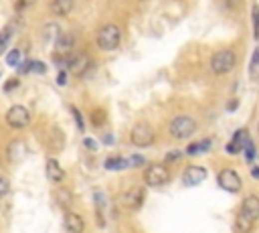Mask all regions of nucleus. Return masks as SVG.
<instances>
[{
  "label": "nucleus",
  "mask_w": 259,
  "mask_h": 233,
  "mask_svg": "<svg viewBox=\"0 0 259 233\" xmlns=\"http://www.w3.org/2000/svg\"><path fill=\"white\" fill-rule=\"evenodd\" d=\"M257 219H259V197L249 195L241 203V211L235 219V231L237 233H249Z\"/></svg>",
  "instance_id": "1"
},
{
  "label": "nucleus",
  "mask_w": 259,
  "mask_h": 233,
  "mask_svg": "<svg viewBox=\"0 0 259 233\" xmlns=\"http://www.w3.org/2000/svg\"><path fill=\"white\" fill-rule=\"evenodd\" d=\"M237 65V55L231 51V49H221L213 55L211 59V69L215 75H225L233 71V67Z\"/></svg>",
  "instance_id": "2"
},
{
  "label": "nucleus",
  "mask_w": 259,
  "mask_h": 233,
  "mask_svg": "<svg viewBox=\"0 0 259 233\" xmlns=\"http://www.w3.org/2000/svg\"><path fill=\"white\" fill-rule=\"evenodd\" d=\"M120 41H122V33L116 24H104L97 33V47L102 51H114L120 47Z\"/></svg>",
  "instance_id": "3"
},
{
  "label": "nucleus",
  "mask_w": 259,
  "mask_h": 233,
  "mask_svg": "<svg viewBox=\"0 0 259 233\" xmlns=\"http://www.w3.org/2000/svg\"><path fill=\"white\" fill-rule=\"evenodd\" d=\"M194 132H197V122L188 116H178L170 122V136L176 138V140H184V138H190Z\"/></svg>",
  "instance_id": "4"
},
{
  "label": "nucleus",
  "mask_w": 259,
  "mask_h": 233,
  "mask_svg": "<svg viewBox=\"0 0 259 233\" xmlns=\"http://www.w3.org/2000/svg\"><path fill=\"white\" fill-rule=\"evenodd\" d=\"M170 181V172L164 164H150L144 172V183L148 187H162Z\"/></svg>",
  "instance_id": "5"
},
{
  "label": "nucleus",
  "mask_w": 259,
  "mask_h": 233,
  "mask_svg": "<svg viewBox=\"0 0 259 233\" xmlns=\"http://www.w3.org/2000/svg\"><path fill=\"white\" fill-rule=\"evenodd\" d=\"M156 140V134L152 130L150 124L146 122H138L134 128H132V144L134 146H140V148H146Z\"/></svg>",
  "instance_id": "6"
},
{
  "label": "nucleus",
  "mask_w": 259,
  "mask_h": 233,
  "mask_svg": "<svg viewBox=\"0 0 259 233\" xmlns=\"http://www.w3.org/2000/svg\"><path fill=\"white\" fill-rule=\"evenodd\" d=\"M217 183H219L221 189L229 191V193H239L241 187H243L241 177L237 174V170H233V168H225V170H221L219 177H217Z\"/></svg>",
  "instance_id": "7"
},
{
  "label": "nucleus",
  "mask_w": 259,
  "mask_h": 233,
  "mask_svg": "<svg viewBox=\"0 0 259 233\" xmlns=\"http://www.w3.org/2000/svg\"><path fill=\"white\" fill-rule=\"evenodd\" d=\"M30 122V112L24 108V106H12L8 112H6V124L10 128H26Z\"/></svg>",
  "instance_id": "8"
},
{
  "label": "nucleus",
  "mask_w": 259,
  "mask_h": 233,
  "mask_svg": "<svg viewBox=\"0 0 259 233\" xmlns=\"http://www.w3.org/2000/svg\"><path fill=\"white\" fill-rule=\"evenodd\" d=\"M144 199H146V191L140 189V187H132V189H128L122 195L120 203H122L126 209H130V211H138L144 205Z\"/></svg>",
  "instance_id": "9"
},
{
  "label": "nucleus",
  "mask_w": 259,
  "mask_h": 233,
  "mask_svg": "<svg viewBox=\"0 0 259 233\" xmlns=\"http://www.w3.org/2000/svg\"><path fill=\"white\" fill-rule=\"evenodd\" d=\"M207 179V170L203 166H188L182 174V183L186 187H197Z\"/></svg>",
  "instance_id": "10"
},
{
  "label": "nucleus",
  "mask_w": 259,
  "mask_h": 233,
  "mask_svg": "<svg viewBox=\"0 0 259 233\" xmlns=\"http://www.w3.org/2000/svg\"><path fill=\"white\" fill-rule=\"evenodd\" d=\"M67 65H69V71H71L73 75H83V73L89 69L91 59H89L87 53H79V55L71 57V59L67 61Z\"/></svg>",
  "instance_id": "11"
},
{
  "label": "nucleus",
  "mask_w": 259,
  "mask_h": 233,
  "mask_svg": "<svg viewBox=\"0 0 259 233\" xmlns=\"http://www.w3.org/2000/svg\"><path fill=\"white\" fill-rule=\"evenodd\" d=\"M65 229H67L69 233H83V229H85L83 217L77 215V213H67L65 215Z\"/></svg>",
  "instance_id": "12"
},
{
  "label": "nucleus",
  "mask_w": 259,
  "mask_h": 233,
  "mask_svg": "<svg viewBox=\"0 0 259 233\" xmlns=\"http://www.w3.org/2000/svg\"><path fill=\"white\" fill-rule=\"evenodd\" d=\"M45 168H47V179H49L51 183H61V181L65 179V170L61 168V164H59L55 158H49Z\"/></svg>",
  "instance_id": "13"
},
{
  "label": "nucleus",
  "mask_w": 259,
  "mask_h": 233,
  "mask_svg": "<svg viewBox=\"0 0 259 233\" xmlns=\"http://www.w3.org/2000/svg\"><path fill=\"white\" fill-rule=\"evenodd\" d=\"M75 6V0H51V10L57 16H67Z\"/></svg>",
  "instance_id": "14"
},
{
  "label": "nucleus",
  "mask_w": 259,
  "mask_h": 233,
  "mask_svg": "<svg viewBox=\"0 0 259 233\" xmlns=\"http://www.w3.org/2000/svg\"><path fill=\"white\" fill-rule=\"evenodd\" d=\"M55 43H57V53L67 55V53L73 49V45H75V37H73L71 33H63Z\"/></svg>",
  "instance_id": "15"
},
{
  "label": "nucleus",
  "mask_w": 259,
  "mask_h": 233,
  "mask_svg": "<svg viewBox=\"0 0 259 233\" xmlns=\"http://www.w3.org/2000/svg\"><path fill=\"white\" fill-rule=\"evenodd\" d=\"M24 152H26V148H24V142H22V140H12V142H10V146H8V156H10V160L22 158Z\"/></svg>",
  "instance_id": "16"
},
{
  "label": "nucleus",
  "mask_w": 259,
  "mask_h": 233,
  "mask_svg": "<svg viewBox=\"0 0 259 233\" xmlns=\"http://www.w3.org/2000/svg\"><path fill=\"white\" fill-rule=\"evenodd\" d=\"M106 168H108V170L128 168V158H124V156H110V158L106 160Z\"/></svg>",
  "instance_id": "17"
},
{
  "label": "nucleus",
  "mask_w": 259,
  "mask_h": 233,
  "mask_svg": "<svg viewBox=\"0 0 259 233\" xmlns=\"http://www.w3.org/2000/svg\"><path fill=\"white\" fill-rule=\"evenodd\" d=\"M211 148V140H203V142H197V144H190V146L186 148V154L194 156V154H199V152H205Z\"/></svg>",
  "instance_id": "18"
},
{
  "label": "nucleus",
  "mask_w": 259,
  "mask_h": 233,
  "mask_svg": "<svg viewBox=\"0 0 259 233\" xmlns=\"http://www.w3.org/2000/svg\"><path fill=\"white\" fill-rule=\"evenodd\" d=\"M22 71H32V73L43 75V73L47 71V67H45L41 61H28L26 65H22Z\"/></svg>",
  "instance_id": "19"
},
{
  "label": "nucleus",
  "mask_w": 259,
  "mask_h": 233,
  "mask_svg": "<svg viewBox=\"0 0 259 233\" xmlns=\"http://www.w3.org/2000/svg\"><path fill=\"white\" fill-rule=\"evenodd\" d=\"M10 35H12V24H8L2 33H0V53H4V49H6V45H8V39H10Z\"/></svg>",
  "instance_id": "20"
},
{
  "label": "nucleus",
  "mask_w": 259,
  "mask_h": 233,
  "mask_svg": "<svg viewBox=\"0 0 259 233\" xmlns=\"http://www.w3.org/2000/svg\"><path fill=\"white\" fill-rule=\"evenodd\" d=\"M91 122H93L95 128L102 126V124L106 122V112H104V110H93V114H91Z\"/></svg>",
  "instance_id": "21"
},
{
  "label": "nucleus",
  "mask_w": 259,
  "mask_h": 233,
  "mask_svg": "<svg viewBox=\"0 0 259 233\" xmlns=\"http://www.w3.org/2000/svg\"><path fill=\"white\" fill-rule=\"evenodd\" d=\"M6 63H8L10 67H18V65H20V51H18V49H12V51L8 53Z\"/></svg>",
  "instance_id": "22"
},
{
  "label": "nucleus",
  "mask_w": 259,
  "mask_h": 233,
  "mask_svg": "<svg viewBox=\"0 0 259 233\" xmlns=\"http://www.w3.org/2000/svg\"><path fill=\"white\" fill-rule=\"evenodd\" d=\"M55 197H57V201H59V205H63V207H69V203H71V195H69L67 191L59 189Z\"/></svg>",
  "instance_id": "23"
},
{
  "label": "nucleus",
  "mask_w": 259,
  "mask_h": 233,
  "mask_svg": "<svg viewBox=\"0 0 259 233\" xmlns=\"http://www.w3.org/2000/svg\"><path fill=\"white\" fill-rule=\"evenodd\" d=\"M146 162V158L144 156H140V154H134V156H130L128 158V168H136V166H142Z\"/></svg>",
  "instance_id": "24"
},
{
  "label": "nucleus",
  "mask_w": 259,
  "mask_h": 233,
  "mask_svg": "<svg viewBox=\"0 0 259 233\" xmlns=\"http://www.w3.org/2000/svg\"><path fill=\"white\" fill-rule=\"evenodd\" d=\"M8 189H10L8 179H6V177H0V199H4V197H6Z\"/></svg>",
  "instance_id": "25"
},
{
  "label": "nucleus",
  "mask_w": 259,
  "mask_h": 233,
  "mask_svg": "<svg viewBox=\"0 0 259 233\" xmlns=\"http://www.w3.org/2000/svg\"><path fill=\"white\" fill-rule=\"evenodd\" d=\"M245 158H247V162L255 160V146H253V142H251V140L247 142V146H245Z\"/></svg>",
  "instance_id": "26"
},
{
  "label": "nucleus",
  "mask_w": 259,
  "mask_h": 233,
  "mask_svg": "<svg viewBox=\"0 0 259 233\" xmlns=\"http://www.w3.org/2000/svg\"><path fill=\"white\" fill-rule=\"evenodd\" d=\"M71 112H73V116H75L77 128H79V130L83 132V130H85V124H83V116H81V114H79V110H77V108H73V106H71Z\"/></svg>",
  "instance_id": "27"
},
{
  "label": "nucleus",
  "mask_w": 259,
  "mask_h": 233,
  "mask_svg": "<svg viewBox=\"0 0 259 233\" xmlns=\"http://www.w3.org/2000/svg\"><path fill=\"white\" fill-rule=\"evenodd\" d=\"M18 85H20V81H18L16 77H12V79H8V81L4 83V92H6V94H10L12 90H16Z\"/></svg>",
  "instance_id": "28"
},
{
  "label": "nucleus",
  "mask_w": 259,
  "mask_h": 233,
  "mask_svg": "<svg viewBox=\"0 0 259 233\" xmlns=\"http://www.w3.org/2000/svg\"><path fill=\"white\" fill-rule=\"evenodd\" d=\"M37 0H16V8L18 10H22V8H28V6H32Z\"/></svg>",
  "instance_id": "29"
},
{
  "label": "nucleus",
  "mask_w": 259,
  "mask_h": 233,
  "mask_svg": "<svg viewBox=\"0 0 259 233\" xmlns=\"http://www.w3.org/2000/svg\"><path fill=\"white\" fill-rule=\"evenodd\" d=\"M253 14H255V20H253V24H255V37L259 39V6L253 8Z\"/></svg>",
  "instance_id": "30"
},
{
  "label": "nucleus",
  "mask_w": 259,
  "mask_h": 233,
  "mask_svg": "<svg viewBox=\"0 0 259 233\" xmlns=\"http://www.w3.org/2000/svg\"><path fill=\"white\" fill-rule=\"evenodd\" d=\"M180 156H182V154H180L178 150H172V152H168V154H166V162H176Z\"/></svg>",
  "instance_id": "31"
},
{
  "label": "nucleus",
  "mask_w": 259,
  "mask_h": 233,
  "mask_svg": "<svg viewBox=\"0 0 259 233\" xmlns=\"http://www.w3.org/2000/svg\"><path fill=\"white\" fill-rule=\"evenodd\" d=\"M67 73H65V71H59V75H57V83L59 85H65V83H67Z\"/></svg>",
  "instance_id": "32"
},
{
  "label": "nucleus",
  "mask_w": 259,
  "mask_h": 233,
  "mask_svg": "<svg viewBox=\"0 0 259 233\" xmlns=\"http://www.w3.org/2000/svg\"><path fill=\"white\" fill-rule=\"evenodd\" d=\"M223 2H225L227 8H235V4H237V6L241 4V0H223Z\"/></svg>",
  "instance_id": "33"
},
{
  "label": "nucleus",
  "mask_w": 259,
  "mask_h": 233,
  "mask_svg": "<svg viewBox=\"0 0 259 233\" xmlns=\"http://www.w3.org/2000/svg\"><path fill=\"white\" fill-rule=\"evenodd\" d=\"M85 146L91 148V150H95L97 148V142H93V138H85Z\"/></svg>",
  "instance_id": "34"
},
{
  "label": "nucleus",
  "mask_w": 259,
  "mask_h": 233,
  "mask_svg": "<svg viewBox=\"0 0 259 233\" xmlns=\"http://www.w3.org/2000/svg\"><path fill=\"white\" fill-rule=\"evenodd\" d=\"M253 65H255V67L259 65V47H257L255 53H253Z\"/></svg>",
  "instance_id": "35"
},
{
  "label": "nucleus",
  "mask_w": 259,
  "mask_h": 233,
  "mask_svg": "<svg viewBox=\"0 0 259 233\" xmlns=\"http://www.w3.org/2000/svg\"><path fill=\"white\" fill-rule=\"evenodd\" d=\"M251 174H253V179H259V166H253V168H251Z\"/></svg>",
  "instance_id": "36"
},
{
  "label": "nucleus",
  "mask_w": 259,
  "mask_h": 233,
  "mask_svg": "<svg viewBox=\"0 0 259 233\" xmlns=\"http://www.w3.org/2000/svg\"><path fill=\"white\" fill-rule=\"evenodd\" d=\"M114 142V136H106V144H112Z\"/></svg>",
  "instance_id": "37"
}]
</instances>
